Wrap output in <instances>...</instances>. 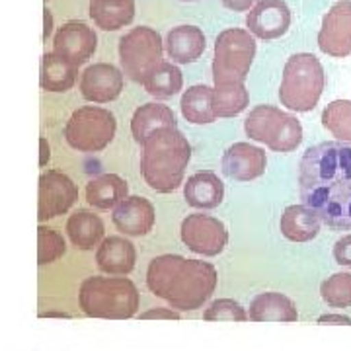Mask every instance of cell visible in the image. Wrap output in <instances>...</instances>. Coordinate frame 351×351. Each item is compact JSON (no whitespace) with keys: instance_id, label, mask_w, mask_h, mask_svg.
<instances>
[{"instance_id":"obj_1","label":"cell","mask_w":351,"mask_h":351,"mask_svg":"<svg viewBox=\"0 0 351 351\" xmlns=\"http://www.w3.org/2000/svg\"><path fill=\"white\" fill-rule=\"evenodd\" d=\"M302 203L336 230H351V147L320 143L302 154L299 166Z\"/></svg>"},{"instance_id":"obj_2","label":"cell","mask_w":351,"mask_h":351,"mask_svg":"<svg viewBox=\"0 0 351 351\" xmlns=\"http://www.w3.org/2000/svg\"><path fill=\"white\" fill-rule=\"evenodd\" d=\"M147 287L172 308L197 311L215 293L217 269L209 262L164 254L149 263Z\"/></svg>"},{"instance_id":"obj_3","label":"cell","mask_w":351,"mask_h":351,"mask_svg":"<svg viewBox=\"0 0 351 351\" xmlns=\"http://www.w3.org/2000/svg\"><path fill=\"white\" fill-rule=\"evenodd\" d=\"M191 158V147L176 127L156 129L143 143L141 172L149 188L170 193L180 188Z\"/></svg>"},{"instance_id":"obj_4","label":"cell","mask_w":351,"mask_h":351,"mask_svg":"<svg viewBox=\"0 0 351 351\" xmlns=\"http://www.w3.org/2000/svg\"><path fill=\"white\" fill-rule=\"evenodd\" d=\"M78 302L90 318L127 320L138 311V291L127 277H88L80 285Z\"/></svg>"},{"instance_id":"obj_5","label":"cell","mask_w":351,"mask_h":351,"mask_svg":"<svg viewBox=\"0 0 351 351\" xmlns=\"http://www.w3.org/2000/svg\"><path fill=\"white\" fill-rule=\"evenodd\" d=\"M326 76L322 63L313 53H297L289 57L283 69L279 100L291 112H313L322 96Z\"/></svg>"},{"instance_id":"obj_6","label":"cell","mask_w":351,"mask_h":351,"mask_svg":"<svg viewBox=\"0 0 351 351\" xmlns=\"http://www.w3.org/2000/svg\"><path fill=\"white\" fill-rule=\"evenodd\" d=\"M256 57V39L250 29L228 27L215 41L213 80L215 84L244 82L250 75Z\"/></svg>"},{"instance_id":"obj_7","label":"cell","mask_w":351,"mask_h":351,"mask_svg":"<svg viewBox=\"0 0 351 351\" xmlns=\"http://www.w3.org/2000/svg\"><path fill=\"white\" fill-rule=\"evenodd\" d=\"M244 131L248 137L265 143L276 152L295 151L302 141L301 121L291 113L281 112L276 106L254 108L244 121Z\"/></svg>"},{"instance_id":"obj_8","label":"cell","mask_w":351,"mask_h":351,"mask_svg":"<svg viewBox=\"0 0 351 351\" xmlns=\"http://www.w3.org/2000/svg\"><path fill=\"white\" fill-rule=\"evenodd\" d=\"M164 57V43L160 34L147 25H138L129 29L119 39V63L123 75L137 82L145 84L152 71L158 66Z\"/></svg>"},{"instance_id":"obj_9","label":"cell","mask_w":351,"mask_h":351,"mask_svg":"<svg viewBox=\"0 0 351 351\" xmlns=\"http://www.w3.org/2000/svg\"><path fill=\"white\" fill-rule=\"evenodd\" d=\"M117 121L110 110L84 106L73 112L64 127L66 143L78 152L104 151L115 137Z\"/></svg>"},{"instance_id":"obj_10","label":"cell","mask_w":351,"mask_h":351,"mask_svg":"<svg viewBox=\"0 0 351 351\" xmlns=\"http://www.w3.org/2000/svg\"><path fill=\"white\" fill-rule=\"evenodd\" d=\"M182 242L189 250L213 258L225 250L228 242V230L223 221L215 219L211 215H188L180 226Z\"/></svg>"},{"instance_id":"obj_11","label":"cell","mask_w":351,"mask_h":351,"mask_svg":"<svg viewBox=\"0 0 351 351\" xmlns=\"http://www.w3.org/2000/svg\"><path fill=\"white\" fill-rule=\"evenodd\" d=\"M39 223L64 215L78 199L76 184L59 170H47L39 176L38 197Z\"/></svg>"},{"instance_id":"obj_12","label":"cell","mask_w":351,"mask_h":351,"mask_svg":"<svg viewBox=\"0 0 351 351\" xmlns=\"http://www.w3.org/2000/svg\"><path fill=\"white\" fill-rule=\"evenodd\" d=\"M318 47L336 59L351 55V0H339L324 14L318 32Z\"/></svg>"},{"instance_id":"obj_13","label":"cell","mask_w":351,"mask_h":351,"mask_svg":"<svg viewBox=\"0 0 351 351\" xmlns=\"http://www.w3.org/2000/svg\"><path fill=\"white\" fill-rule=\"evenodd\" d=\"M96 47H98L96 32L88 24L78 22V20H71L61 25L53 39V51L64 59H69L71 63H75L76 66L92 59V55L96 53Z\"/></svg>"},{"instance_id":"obj_14","label":"cell","mask_w":351,"mask_h":351,"mask_svg":"<svg viewBox=\"0 0 351 351\" xmlns=\"http://www.w3.org/2000/svg\"><path fill=\"white\" fill-rule=\"evenodd\" d=\"M123 90V71L112 63H94L80 76L82 98L94 104H110Z\"/></svg>"},{"instance_id":"obj_15","label":"cell","mask_w":351,"mask_h":351,"mask_svg":"<svg viewBox=\"0 0 351 351\" xmlns=\"http://www.w3.org/2000/svg\"><path fill=\"white\" fill-rule=\"evenodd\" d=\"M291 25V10L285 0H258L246 16V27L256 38L277 39Z\"/></svg>"},{"instance_id":"obj_16","label":"cell","mask_w":351,"mask_h":351,"mask_svg":"<svg viewBox=\"0 0 351 351\" xmlns=\"http://www.w3.org/2000/svg\"><path fill=\"white\" fill-rule=\"evenodd\" d=\"M267 158L265 152L250 143H234L223 154V174L239 180V182H252L265 172Z\"/></svg>"},{"instance_id":"obj_17","label":"cell","mask_w":351,"mask_h":351,"mask_svg":"<svg viewBox=\"0 0 351 351\" xmlns=\"http://www.w3.org/2000/svg\"><path fill=\"white\" fill-rule=\"evenodd\" d=\"M154 207L147 197H125L113 209L112 221L119 232L127 237H145L154 226Z\"/></svg>"},{"instance_id":"obj_18","label":"cell","mask_w":351,"mask_h":351,"mask_svg":"<svg viewBox=\"0 0 351 351\" xmlns=\"http://www.w3.org/2000/svg\"><path fill=\"white\" fill-rule=\"evenodd\" d=\"M96 262L104 274L110 276H129L137 262V250L133 242L121 237H110L100 244L96 252Z\"/></svg>"},{"instance_id":"obj_19","label":"cell","mask_w":351,"mask_h":351,"mask_svg":"<svg viewBox=\"0 0 351 351\" xmlns=\"http://www.w3.org/2000/svg\"><path fill=\"white\" fill-rule=\"evenodd\" d=\"M205 36L197 25H176L166 36V53L180 64L195 63L205 53Z\"/></svg>"},{"instance_id":"obj_20","label":"cell","mask_w":351,"mask_h":351,"mask_svg":"<svg viewBox=\"0 0 351 351\" xmlns=\"http://www.w3.org/2000/svg\"><path fill=\"white\" fill-rule=\"evenodd\" d=\"M184 197L193 209H215L223 203L225 186L215 172H197L188 178L184 186Z\"/></svg>"},{"instance_id":"obj_21","label":"cell","mask_w":351,"mask_h":351,"mask_svg":"<svg viewBox=\"0 0 351 351\" xmlns=\"http://www.w3.org/2000/svg\"><path fill=\"white\" fill-rule=\"evenodd\" d=\"M320 219L313 209L302 205H289L281 215L279 228L281 234L291 242H311L320 232Z\"/></svg>"},{"instance_id":"obj_22","label":"cell","mask_w":351,"mask_h":351,"mask_svg":"<svg viewBox=\"0 0 351 351\" xmlns=\"http://www.w3.org/2000/svg\"><path fill=\"white\" fill-rule=\"evenodd\" d=\"M78 66L57 55L55 51L45 53L41 57V71H39V84L47 92H69L75 86Z\"/></svg>"},{"instance_id":"obj_23","label":"cell","mask_w":351,"mask_h":351,"mask_svg":"<svg viewBox=\"0 0 351 351\" xmlns=\"http://www.w3.org/2000/svg\"><path fill=\"white\" fill-rule=\"evenodd\" d=\"M254 322H297L299 313L293 301L281 293H260L250 304Z\"/></svg>"},{"instance_id":"obj_24","label":"cell","mask_w":351,"mask_h":351,"mask_svg":"<svg viewBox=\"0 0 351 351\" xmlns=\"http://www.w3.org/2000/svg\"><path fill=\"white\" fill-rule=\"evenodd\" d=\"M90 18L104 32H117L133 22L135 0H90Z\"/></svg>"},{"instance_id":"obj_25","label":"cell","mask_w":351,"mask_h":351,"mask_svg":"<svg viewBox=\"0 0 351 351\" xmlns=\"http://www.w3.org/2000/svg\"><path fill=\"white\" fill-rule=\"evenodd\" d=\"M129 193L127 182L117 174H101L90 180L86 186V201L94 209L108 211L117 207Z\"/></svg>"},{"instance_id":"obj_26","label":"cell","mask_w":351,"mask_h":351,"mask_svg":"<svg viewBox=\"0 0 351 351\" xmlns=\"http://www.w3.org/2000/svg\"><path fill=\"white\" fill-rule=\"evenodd\" d=\"M66 234L76 250H94L104 239V223L92 211L78 209L66 221Z\"/></svg>"},{"instance_id":"obj_27","label":"cell","mask_w":351,"mask_h":351,"mask_svg":"<svg viewBox=\"0 0 351 351\" xmlns=\"http://www.w3.org/2000/svg\"><path fill=\"white\" fill-rule=\"evenodd\" d=\"M162 127H176V115L168 106L145 104L133 113L131 133L138 145H143L151 133H154L156 129H162Z\"/></svg>"},{"instance_id":"obj_28","label":"cell","mask_w":351,"mask_h":351,"mask_svg":"<svg viewBox=\"0 0 351 351\" xmlns=\"http://www.w3.org/2000/svg\"><path fill=\"white\" fill-rule=\"evenodd\" d=\"M180 108H182V115L189 123H195V125L213 123L217 119L213 108V88L205 86V84L188 88L182 96Z\"/></svg>"},{"instance_id":"obj_29","label":"cell","mask_w":351,"mask_h":351,"mask_svg":"<svg viewBox=\"0 0 351 351\" xmlns=\"http://www.w3.org/2000/svg\"><path fill=\"white\" fill-rule=\"evenodd\" d=\"M250 104V94L244 82L215 84L213 108L217 117H234L242 113Z\"/></svg>"},{"instance_id":"obj_30","label":"cell","mask_w":351,"mask_h":351,"mask_svg":"<svg viewBox=\"0 0 351 351\" xmlns=\"http://www.w3.org/2000/svg\"><path fill=\"white\" fill-rule=\"evenodd\" d=\"M143 86L154 98L166 100V98L176 96L182 90V86H184V76H182V71L176 64L164 61V63H160L152 71Z\"/></svg>"},{"instance_id":"obj_31","label":"cell","mask_w":351,"mask_h":351,"mask_svg":"<svg viewBox=\"0 0 351 351\" xmlns=\"http://www.w3.org/2000/svg\"><path fill=\"white\" fill-rule=\"evenodd\" d=\"M322 125L341 143L351 145V100H334L322 112Z\"/></svg>"},{"instance_id":"obj_32","label":"cell","mask_w":351,"mask_h":351,"mask_svg":"<svg viewBox=\"0 0 351 351\" xmlns=\"http://www.w3.org/2000/svg\"><path fill=\"white\" fill-rule=\"evenodd\" d=\"M320 297L332 308L351 306V274H334L320 285Z\"/></svg>"},{"instance_id":"obj_33","label":"cell","mask_w":351,"mask_h":351,"mask_svg":"<svg viewBox=\"0 0 351 351\" xmlns=\"http://www.w3.org/2000/svg\"><path fill=\"white\" fill-rule=\"evenodd\" d=\"M66 252L64 239L53 230L49 226H39L38 228V263L39 265H47V263L57 262L59 258H63Z\"/></svg>"},{"instance_id":"obj_34","label":"cell","mask_w":351,"mask_h":351,"mask_svg":"<svg viewBox=\"0 0 351 351\" xmlns=\"http://www.w3.org/2000/svg\"><path fill=\"white\" fill-rule=\"evenodd\" d=\"M203 318L207 322H246L250 316L242 308V304L232 299H219L209 304Z\"/></svg>"},{"instance_id":"obj_35","label":"cell","mask_w":351,"mask_h":351,"mask_svg":"<svg viewBox=\"0 0 351 351\" xmlns=\"http://www.w3.org/2000/svg\"><path fill=\"white\" fill-rule=\"evenodd\" d=\"M334 258L339 265H346L351 269V234L341 237V239L334 244Z\"/></svg>"},{"instance_id":"obj_36","label":"cell","mask_w":351,"mask_h":351,"mask_svg":"<svg viewBox=\"0 0 351 351\" xmlns=\"http://www.w3.org/2000/svg\"><path fill=\"white\" fill-rule=\"evenodd\" d=\"M143 320H151V318H164V320H180V313H176L172 308H151L147 313L141 314Z\"/></svg>"},{"instance_id":"obj_37","label":"cell","mask_w":351,"mask_h":351,"mask_svg":"<svg viewBox=\"0 0 351 351\" xmlns=\"http://www.w3.org/2000/svg\"><path fill=\"white\" fill-rule=\"evenodd\" d=\"M228 10H234V12H248L254 8V4L258 0H221Z\"/></svg>"},{"instance_id":"obj_38","label":"cell","mask_w":351,"mask_h":351,"mask_svg":"<svg viewBox=\"0 0 351 351\" xmlns=\"http://www.w3.org/2000/svg\"><path fill=\"white\" fill-rule=\"evenodd\" d=\"M348 324L351 326L350 316H343V314H324L318 318V324Z\"/></svg>"},{"instance_id":"obj_39","label":"cell","mask_w":351,"mask_h":351,"mask_svg":"<svg viewBox=\"0 0 351 351\" xmlns=\"http://www.w3.org/2000/svg\"><path fill=\"white\" fill-rule=\"evenodd\" d=\"M51 34H53V14L49 8L43 10V41H47Z\"/></svg>"},{"instance_id":"obj_40","label":"cell","mask_w":351,"mask_h":351,"mask_svg":"<svg viewBox=\"0 0 351 351\" xmlns=\"http://www.w3.org/2000/svg\"><path fill=\"white\" fill-rule=\"evenodd\" d=\"M39 147H41L39 166H45V164L49 162V158H51V149H49V143H47V138H45V137L39 138Z\"/></svg>"},{"instance_id":"obj_41","label":"cell","mask_w":351,"mask_h":351,"mask_svg":"<svg viewBox=\"0 0 351 351\" xmlns=\"http://www.w3.org/2000/svg\"><path fill=\"white\" fill-rule=\"evenodd\" d=\"M186 2H191V0H186Z\"/></svg>"},{"instance_id":"obj_42","label":"cell","mask_w":351,"mask_h":351,"mask_svg":"<svg viewBox=\"0 0 351 351\" xmlns=\"http://www.w3.org/2000/svg\"><path fill=\"white\" fill-rule=\"evenodd\" d=\"M45 2H49V0H45Z\"/></svg>"}]
</instances>
